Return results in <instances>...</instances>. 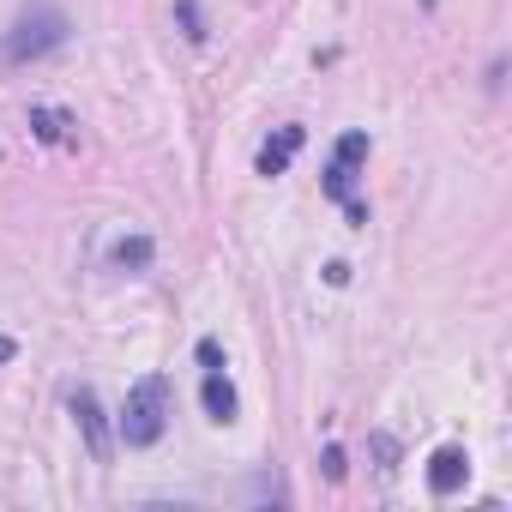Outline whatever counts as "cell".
Masks as SVG:
<instances>
[{"mask_svg":"<svg viewBox=\"0 0 512 512\" xmlns=\"http://www.w3.org/2000/svg\"><path fill=\"white\" fill-rule=\"evenodd\" d=\"M181 25H187V37H193V43L205 37V25H199V7H193V0H181Z\"/></svg>","mask_w":512,"mask_h":512,"instance_id":"30bf717a","label":"cell"},{"mask_svg":"<svg viewBox=\"0 0 512 512\" xmlns=\"http://www.w3.org/2000/svg\"><path fill=\"white\" fill-rule=\"evenodd\" d=\"M67 404H73V416H79V428H85V440H91V458L103 464V458H109V428H103V410H97V392H91V386H79V392H73Z\"/></svg>","mask_w":512,"mask_h":512,"instance_id":"277c9868","label":"cell"},{"mask_svg":"<svg viewBox=\"0 0 512 512\" xmlns=\"http://www.w3.org/2000/svg\"><path fill=\"white\" fill-rule=\"evenodd\" d=\"M163 428H169V380L145 374V380H133V392L121 404V440L127 446H157Z\"/></svg>","mask_w":512,"mask_h":512,"instance_id":"7a4b0ae2","label":"cell"},{"mask_svg":"<svg viewBox=\"0 0 512 512\" xmlns=\"http://www.w3.org/2000/svg\"><path fill=\"white\" fill-rule=\"evenodd\" d=\"M13 356H19V344H13V338H0V362H13Z\"/></svg>","mask_w":512,"mask_h":512,"instance_id":"7c38bea8","label":"cell"},{"mask_svg":"<svg viewBox=\"0 0 512 512\" xmlns=\"http://www.w3.org/2000/svg\"><path fill=\"white\" fill-rule=\"evenodd\" d=\"M326 476H332V482L344 476V446H326Z\"/></svg>","mask_w":512,"mask_h":512,"instance_id":"8fae6325","label":"cell"},{"mask_svg":"<svg viewBox=\"0 0 512 512\" xmlns=\"http://www.w3.org/2000/svg\"><path fill=\"white\" fill-rule=\"evenodd\" d=\"M61 43H67V13H61V7H31V13H19V19H13V31H7V37H0V61L25 67V61L55 55Z\"/></svg>","mask_w":512,"mask_h":512,"instance_id":"6da1fadb","label":"cell"},{"mask_svg":"<svg viewBox=\"0 0 512 512\" xmlns=\"http://www.w3.org/2000/svg\"><path fill=\"white\" fill-rule=\"evenodd\" d=\"M145 260H151V241H145V235H133V241L115 247V266H127V272H139Z\"/></svg>","mask_w":512,"mask_h":512,"instance_id":"9c48e42d","label":"cell"},{"mask_svg":"<svg viewBox=\"0 0 512 512\" xmlns=\"http://www.w3.org/2000/svg\"><path fill=\"white\" fill-rule=\"evenodd\" d=\"M464 476H470V452H464V446H440V452L428 458V488H434V494L464 488Z\"/></svg>","mask_w":512,"mask_h":512,"instance_id":"5b68a950","label":"cell"},{"mask_svg":"<svg viewBox=\"0 0 512 512\" xmlns=\"http://www.w3.org/2000/svg\"><path fill=\"white\" fill-rule=\"evenodd\" d=\"M362 157H368V133H344V139L332 145V163H326V193L350 211V223H368V205L356 199V169H362Z\"/></svg>","mask_w":512,"mask_h":512,"instance_id":"3957f363","label":"cell"},{"mask_svg":"<svg viewBox=\"0 0 512 512\" xmlns=\"http://www.w3.org/2000/svg\"><path fill=\"white\" fill-rule=\"evenodd\" d=\"M199 398H205L211 422H235V386H229V374H223V368H205V386H199Z\"/></svg>","mask_w":512,"mask_h":512,"instance_id":"52a82bcc","label":"cell"},{"mask_svg":"<svg viewBox=\"0 0 512 512\" xmlns=\"http://www.w3.org/2000/svg\"><path fill=\"white\" fill-rule=\"evenodd\" d=\"M302 139H308L302 127H278V139H266V145H260V175H284V169H290V157L302 151Z\"/></svg>","mask_w":512,"mask_h":512,"instance_id":"8992f818","label":"cell"},{"mask_svg":"<svg viewBox=\"0 0 512 512\" xmlns=\"http://www.w3.org/2000/svg\"><path fill=\"white\" fill-rule=\"evenodd\" d=\"M31 133H37L43 145H73V115H67V109L37 103V109H31Z\"/></svg>","mask_w":512,"mask_h":512,"instance_id":"ba28073f","label":"cell"}]
</instances>
